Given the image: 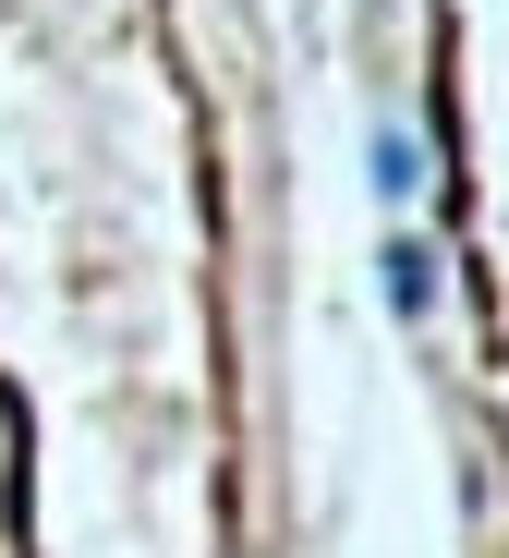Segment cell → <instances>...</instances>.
I'll return each instance as SVG.
<instances>
[{
    "label": "cell",
    "instance_id": "6da1fadb",
    "mask_svg": "<svg viewBox=\"0 0 509 558\" xmlns=\"http://www.w3.org/2000/svg\"><path fill=\"white\" fill-rule=\"evenodd\" d=\"M376 267H388V304H400V316H437V255H425V243H388Z\"/></svg>",
    "mask_w": 509,
    "mask_h": 558
},
{
    "label": "cell",
    "instance_id": "7a4b0ae2",
    "mask_svg": "<svg viewBox=\"0 0 509 558\" xmlns=\"http://www.w3.org/2000/svg\"><path fill=\"white\" fill-rule=\"evenodd\" d=\"M376 195H388V207L425 195V146H413V134H376Z\"/></svg>",
    "mask_w": 509,
    "mask_h": 558
}]
</instances>
